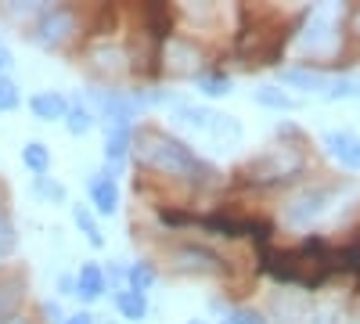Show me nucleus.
<instances>
[{"label": "nucleus", "mask_w": 360, "mask_h": 324, "mask_svg": "<svg viewBox=\"0 0 360 324\" xmlns=\"http://www.w3.org/2000/svg\"><path fill=\"white\" fill-rule=\"evenodd\" d=\"M134 152H137V162L148 166V169H155V173H166V176H188V181H205L209 169L184 141H176L169 134H144L134 141Z\"/></svg>", "instance_id": "nucleus-1"}, {"label": "nucleus", "mask_w": 360, "mask_h": 324, "mask_svg": "<svg viewBox=\"0 0 360 324\" xmlns=\"http://www.w3.org/2000/svg\"><path fill=\"white\" fill-rule=\"evenodd\" d=\"M342 15L346 8L342 4H321L310 11L307 25L299 29V51L303 54H317V58H328L339 51V29H342Z\"/></svg>", "instance_id": "nucleus-2"}, {"label": "nucleus", "mask_w": 360, "mask_h": 324, "mask_svg": "<svg viewBox=\"0 0 360 324\" xmlns=\"http://www.w3.org/2000/svg\"><path fill=\"white\" fill-rule=\"evenodd\" d=\"M332 198H335V191H332V188H307V191L292 195V198H288V205H285V223H288V227H295V231L314 227V223L328 213Z\"/></svg>", "instance_id": "nucleus-3"}, {"label": "nucleus", "mask_w": 360, "mask_h": 324, "mask_svg": "<svg viewBox=\"0 0 360 324\" xmlns=\"http://www.w3.org/2000/svg\"><path fill=\"white\" fill-rule=\"evenodd\" d=\"M299 169H303V155H299V148H288V144H278V148L263 152V155L249 166V173L256 176V181H263V184L285 181V176H292V173H299Z\"/></svg>", "instance_id": "nucleus-4"}, {"label": "nucleus", "mask_w": 360, "mask_h": 324, "mask_svg": "<svg viewBox=\"0 0 360 324\" xmlns=\"http://www.w3.org/2000/svg\"><path fill=\"white\" fill-rule=\"evenodd\" d=\"M72 33H76V15L69 8H51V11H44L33 40L51 51V47H62L65 40H72Z\"/></svg>", "instance_id": "nucleus-5"}, {"label": "nucleus", "mask_w": 360, "mask_h": 324, "mask_svg": "<svg viewBox=\"0 0 360 324\" xmlns=\"http://www.w3.org/2000/svg\"><path fill=\"white\" fill-rule=\"evenodd\" d=\"M86 195L90 205L98 209V216H115L119 213V176H112L108 169H98L86 181Z\"/></svg>", "instance_id": "nucleus-6"}, {"label": "nucleus", "mask_w": 360, "mask_h": 324, "mask_svg": "<svg viewBox=\"0 0 360 324\" xmlns=\"http://www.w3.org/2000/svg\"><path fill=\"white\" fill-rule=\"evenodd\" d=\"M324 148L328 155H332L342 169H360V137L349 134V130H332V134H324Z\"/></svg>", "instance_id": "nucleus-7"}, {"label": "nucleus", "mask_w": 360, "mask_h": 324, "mask_svg": "<svg viewBox=\"0 0 360 324\" xmlns=\"http://www.w3.org/2000/svg\"><path fill=\"white\" fill-rule=\"evenodd\" d=\"M134 152V134H130V127H108V134H105V169L112 173V176H119V169H123V162H127V155Z\"/></svg>", "instance_id": "nucleus-8"}, {"label": "nucleus", "mask_w": 360, "mask_h": 324, "mask_svg": "<svg viewBox=\"0 0 360 324\" xmlns=\"http://www.w3.org/2000/svg\"><path fill=\"white\" fill-rule=\"evenodd\" d=\"M166 65L173 69V72H180V76H198V69H202V51L195 47V44H188V40H169L166 44Z\"/></svg>", "instance_id": "nucleus-9"}, {"label": "nucleus", "mask_w": 360, "mask_h": 324, "mask_svg": "<svg viewBox=\"0 0 360 324\" xmlns=\"http://www.w3.org/2000/svg\"><path fill=\"white\" fill-rule=\"evenodd\" d=\"M72 108V101L62 94V91H40L29 98V112L37 115L40 123H58V119H65Z\"/></svg>", "instance_id": "nucleus-10"}, {"label": "nucleus", "mask_w": 360, "mask_h": 324, "mask_svg": "<svg viewBox=\"0 0 360 324\" xmlns=\"http://www.w3.org/2000/svg\"><path fill=\"white\" fill-rule=\"evenodd\" d=\"M169 115H173V123H176V127L195 130V134H209V127H213V115H217V112H209V108H202V105L176 101Z\"/></svg>", "instance_id": "nucleus-11"}, {"label": "nucleus", "mask_w": 360, "mask_h": 324, "mask_svg": "<svg viewBox=\"0 0 360 324\" xmlns=\"http://www.w3.org/2000/svg\"><path fill=\"white\" fill-rule=\"evenodd\" d=\"M76 296L83 303H94L105 296V271L98 267V263H83V267L76 271Z\"/></svg>", "instance_id": "nucleus-12"}, {"label": "nucleus", "mask_w": 360, "mask_h": 324, "mask_svg": "<svg viewBox=\"0 0 360 324\" xmlns=\"http://www.w3.org/2000/svg\"><path fill=\"white\" fill-rule=\"evenodd\" d=\"M281 79L292 86V91H307V94H321V98H324V91H328V76L317 72V69H303V65L285 69Z\"/></svg>", "instance_id": "nucleus-13"}, {"label": "nucleus", "mask_w": 360, "mask_h": 324, "mask_svg": "<svg viewBox=\"0 0 360 324\" xmlns=\"http://www.w3.org/2000/svg\"><path fill=\"white\" fill-rule=\"evenodd\" d=\"M176 263L184 271H198V274H220L224 271L220 256L205 252V249H176Z\"/></svg>", "instance_id": "nucleus-14"}, {"label": "nucleus", "mask_w": 360, "mask_h": 324, "mask_svg": "<svg viewBox=\"0 0 360 324\" xmlns=\"http://www.w3.org/2000/svg\"><path fill=\"white\" fill-rule=\"evenodd\" d=\"M209 137H213L217 148L231 152L238 141H242V123L231 119V115H213V127H209Z\"/></svg>", "instance_id": "nucleus-15"}, {"label": "nucleus", "mask_w": 360, "mask_h": 324, "mask_svg": "<svg viewBox=\"0 0 360 324\" xmlns=\"http://www.w3.org/2000/svg\"><path fill=\"white\" fill-rule=\"evenodd\" d=\"M115 310L123 320H144L148 317V296H141L134 288H119L115 292Z\"/></svg>", "instance_id": "nucleus-16"}, {"label": "nucleus", "mask_w": 360, "mask_h": 324, "mask_svg": "<svg viewBox=\"0 0 360 324\" xmlns=\"http://www.w3.org/2000/svg\"><path fill=\"white\" fill-rule=\"evenodd\" d=\"M252 101L263 105V108H274V112H292L299 108V98H292L288 91H281V86H259V91H252Z\"/></svg>", "instance_id": "nucleus-17"}, {"label": "nucleus", "mask_w": 360, "mask_h": 324, "mask_svg": "<svg viewBox=\"0 0 360 324\" xmlns=\"http://www.w3.org/2000/svg\"><path fill=\"white\" fill-rule=\"evenodd\" d=\"M22 162H25L29 173L47 176V169H51V148H47L44 141H25L22 144Z\"/></svg>", "instance_id": "nucleus-18"}, {"label": "nucleus", "mask_w": 360, "mask_h": 324, "mask_svg": "<svg viewBox=\"0 0 360 324\" xmlns=\"http://www.w3.org/2000/svg\"><path fill=\"white\" fill-rule=\"evenodd\" d=\"M72 223L79 227V234L94 245V249H101L105 245V234H101V227H98V220H94V213L86 209V205H72Z\"/></svg>", "instance_id": "nucleus-19"}, {"label": "nucleus", "mask_w": 360, "mask_h": 324, "mask_svg": "<svg viewBox=\"0 0 360 324\" xmlns=\"http://www.w3.org/2000/svg\"><path fill=\"white\" fill-rule=\"evenodd\" d=\"M90 58H94V65L101 69V72H123L127 65V54L123 51H119L115 44H101V47H94V51H90Z\"/></svg>", "instance_id": "nucleus-20"}, {"label": "nucleus", "mask_w": 360, "mask_h": 324, "mask_svg": "<svg viewBox=\"0 0 360 324\" xmlns=\"http://www.w3.org/2000/svg\"><path fill=\"white\" fill-rule=\"evenodd\" d=\"M94 119H98V112H94V108H86V105H72V108H69V115H65V127H69V134H72V137H83V134L94 130Z\"/></svg>", "instance_id": "nucleus-21"}, {"label": "nucleus", "mask_w": 360, "mask_h": 324, "mask_svg": "<svg viewBox=\"0 0 360 324\" xmlns=\"http://www.w3.org/2000/svg\"><path fill=\"white\" fill-rule=\"evenodd\" d=\"M195 83H198L202 98H224V94H231V79L224 72H198Z\"/></svg>", "instance_id": "nucleus-22"}, {"label": "nucleus", "mask_w": 360, "mask_h": 324, "mask_svg": "<svg viewBox=\"0 0 360 324\" xmlns=\"http://www.w3.org/2000/svg\"><path fill=\"white\" fill-rule=\"evenodd\" d=\"M155 278H159V274H155V267L141 259V263H134V267L127 271V281H130L127 288H134V292H141V296H148V288L155 285Z\"/></svg>", "instance_id": "nucleus-23"}, {"label": "nucleus", "mask_w": 360, "mask_h": 324, "mask_svg": "<svg viewBox=\"0 0 360 324\" xmlns=\"http://www.w3.org/2000/svg\"><path fill=\"white\" fill-rule=\"evenodd\" d=\"M356 94H360V79L356 76H335V79H328L324 101H342V98H356Z\"/></svg>", "instance_id": "nucleus-24"}, {"label": "nucleus", "mask_w": 360, "mask_h": 324, "mask_svg": "<svg viewBox=\"0 0 360 324\" xmlns=\"http://www.w3.org/2000/svg\"><path fill=\"white\" fill-rule=\"evenodd\" d=\"M18 303H22V288L18 285H0V324L15 320Z\"/></svg>", "instance_id": "nucleus-25"}, {"label": "nucleus", "mask_w": 360, "mask_h": 324, "mask_svg": "<svg viewBox=\"0 0 360 324\" xmlns=\"http://www.w3.org/2000/svg\"><path fill=\"white\" fill-rule=\"evenodd\" d=\"M22 105V91L11 76H0V112H15Z\"/></svg>", "instance_id": "nucleus-26"}, {"label": "nucleus", "mask_w": 360, "mask_h": 324, "mask_svg": "<svg viewBox=\"0 0 360 324\" xmlns=\"http://www.w3.org/2000/svg\"><path fill=\"white\" fill-rule=\"evenodd\" d=\"M15 245H18V234H15V223L0 213V259L4 256H11L15 252Z\"/></svg>", "instance_id": "nucleus-27"}, {"label": "nucleus", "mask_w": 360, "mask_h": 324, "mask_svg": "<svg viewBox=\"0 0 360 324\" xmlns=\"http://www.w3.org/2000/svg\"><path fill=\"white\" fill-rule=\"evenodd\" d=\"M227 324H266V317L259 310H249V306H238L227 313Z\"/></svg>", "instance_id": "nucleus-28"}, {"label": "nucleus", "mask_w": 360, "mask_h": 324, "mask_svg": "<svg viewBox=\"0 0 360 324\" xmlns=\"http://www.w3.org/2000/svg\"><path fill=\"white\" fill-rule=\"evenodd\" d=\"M37 191H40L44 198H51V202H65V188H62V184H51L47 176H37Z\"/></svg>", "instance_id": "nucleus-29"}, {"label": "nucleus", "mask_w": 360, "mask_h": 324, "mask_svg": "<svg viewBox=\"0 0 360 324\" xmlns=\"http://www.w3.org/2000/svg\"><path fill=\"white\" fill-rule=\"evenodd\" d=\"M314 324H339V310H335V306H324V310H317Z\"/></svg>", "instance_id": "nucleus-30"}, {"label": "nucleus", "mask_w": 360, "mask_h": 324, "mask_svg": "<svg viewBox=\"0 0 360 324\" xmlns=\"http://www.w3.org/2000/svg\"><path fill=\"white\" fill-rule=\"evenodd\" d=\"M44 313L51 317V324H62L65 320V313H62V306H58V303H44Z\"/></svg>", "instance_id": "nucleus-31"}, {"label": "nucleus", "mask_w": 360, "mask_h": 324, "mask_svg": "<svg viewBox=\"0 0 360 324\" xmlns=\"http://www.w3.org/2000/svg\"><path fill=\"white\" fill-rule=\"evenodd\" d=\"M62 324H94V313H86V310H79V313H69Z\"/></svg>", "instance_id": "nucleus-32"}, {"label": "nucleus", "mask_w": 360, "mask_h": 324, "mask_svg": "<svg viewBox=\"0 0 360 324\" xmlns=\"http://www.w3.org/2000/svg\"><path fill=\"white\" fill-rule=\"evenodd\" d=\"M8 69H11V51L0 47V76H8Z\"/></svg>", "instance_id": "nucleus-33"}, {"label": "nucleus", "mask_w": 360, "mask_h": 324, "mask_svg": "<svg viewBox=\"0 0 360 324\" xmlns=\"http://www.w3.org/2000/svg\"><path fill=\"white\" fill-rule=\"evenodd\" d=\"M353 33H356V37H360V8H356V11H353Z\"/></svg>", "instance_id": "nucleus-34"}, {"label": "nucleus", "mask_w": 360, "mask_h": 324, "mask_svg": "<svg viewBox=\"0 0 360 324\" xmlns=\"http://www.w3.org/2000/svg\"><path fill=\"white\" fill-rule=\"evenodd\" d=\"M188 324H205V320H188Z\"/></svg>", "instance_id": "nucleus-35"}, {"label": "nucleus", "mask_w": 360, "mask_h": 324, "mask_svg": "<svg viewBox=\"0 0 360 324\" xmlns=\"http://www.w3.org/2000/svg\"><path fill=\"white\" fill-rule=\"evenodd\" d=\"M8 324H25V320H8Z\"/></svg>", "instance_id": "nucleus-36"}, {"label": "nucleus", "mask_w": 360, "mask_h": 324, "mask_svg": "<svg viewBox=\"0 0 360 324\" xmlns=\"http://www.w3.org/2000/svg\"><path fill=\"white\" fill-rule=\"evenodd\" d=\"M353 324H360V320H353Z\"/></svg>", "instance_id": "nucleus-37"}]
</instances>
